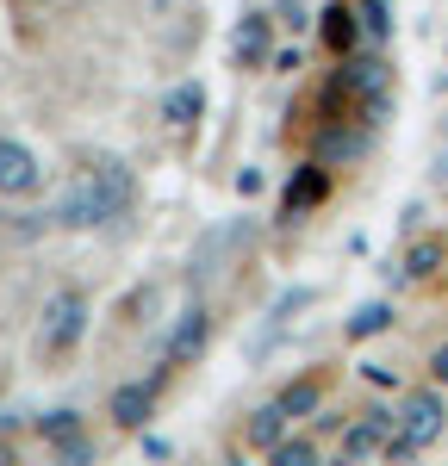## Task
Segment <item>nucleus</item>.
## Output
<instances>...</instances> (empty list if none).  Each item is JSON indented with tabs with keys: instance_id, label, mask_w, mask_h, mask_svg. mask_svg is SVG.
I'll use <instances>...</instances> for the list:
<instances>
[{
	"instance_id": "obj_1",
	"label": "nucleus",
	"mask_w": 448,
	"mask_h": 466,
	"mask_svg": "<svg viewBox=\"0 0 448 466\" xmlns=\"http://www.w3.org/2000/svg\"><path fill=\"white\" fill-rule=\"evenodd\" d=\"M131 199H137V180L125 162H87L81 175H69V187L56 193V224L63 230H100L112 218L131 212Z\"/></svg>"
},
{
	"instance_id": "obj_2",
	"label": "nucleus",
	"mask_w": 448,
	"mask_h": 466,
	"mask_svg": "<svg viewBox=\"0 0 448 466\" xmlns=\"http://www.w3.org/2000/svg\"><path fill=\"white\" fill-rule=\"evenodd\" d=\"M81 329H87V299L75 287H63L50 305H44V323H37V349L44 355H69L75 342H81Z\"/></svg>"
},
{
	"instance_id": "obj_3",
	"label": "nucleus",
	"mask_w": 448,
	"mask_h": 466,
	"mask_svg": "<svg viewBox=\"0 0 448 466\" xmlns=\"http://www.w3.org/2000/svg\"><path fill=\"white\" fill-rule=\"evenodd\" d=\"M443 423H448L443 398H436V392H417V398H405V417H399V441H411V448H430V441L443 435Z\"/></svg>"
},
{
	"instance_id": "obj_4",
	"label": "nucleus",
	"mask_w": 448,
	"mask_h": 466,
	"mask_svg": "<svg viewBox=\"0 0 448 466\" xmlns=\"http://www.w3.org/2000/svg\"><path fill=\"white\" fill-rule=\"evenodd\" d=\"M44 187V168H37V156L25 144H13V137H0V193H13V199H25Z\"/></svg>"
},
{
	"instance_id": "obj_5",
	"label": "nucleus",
	"mask_w": 448,
	"mask_h": 466,
	"mask_svg": "<svg viewBox=\"0 0 448 466\" xmlns=\"http://www.w3.org/2000/svg\"><path fill=\"white\" fill-rule=\"evenodd\" d=\"M206 329H212V318L193 305V311H181V323H175V336H168V367H181V360H193L199 349H206Z\"/></svg>"
},
{
	"instance_id": "obj_6",
	"label": "nucleus",
	"mask_w": 448,
	"mask_h": 466,
	"mask_svg": "<svg viewBox=\"0 0 448 466\" xmlns=\"http://www.w3.org/2000/svg\"><path fill=\"white\" fill-rule=\"evenodd\" d=\"M199 112H206V94H199V81H181V87H168V100H162V118L187 131V125H199Z\"/></svg>"
},
{
	"instance_id": "obj_7",
	"label": "nucleus",
	"mask_w": 448,
	"mask_h": 466,
	"mask_svg": "<svg viewBox=\"0 0 448 466\" xmlns=\"http://www.w3.org/2000/svg\"><path fill=\"white\" fill-rule=\"evenodd\" d=\"M237 63H249V69H256V63H274V50H268V19H261V13H249V19L237 25Z\"/></svg>"
},
{
	"instance_id": "obj_8",
	"label": "nucleus",
	"mask_w": 448,
	"mask_h": 466,
	"mask_svg": "<svg viewBox=\"0 0 448 466\" xmlns=\"http://www.w3.org/2000/svg\"><path fill=\"white\" fill-rule=\"evenodd\" d=\"M144 417H149V386H118V392H112V423L144 430Z\"/></svg>"
},
{
	"instance_id": "obj_9",
	"label": "nucleus",
	"mask_w": 448,
	"mask_h": 466,
	"mask_svg": "<svg viewBox=\"0 0 448 466\" xmlns=\"http://www.w3.org/2000/svg\"><path fill=\"white\" fill-rule=\"evenodd\" d=\"M386 430H392L386 417H361L355 430L342 435V461H355V454H368V448H380V441H386Z\"/></svg>"
},
{
	"instance_id": "obj_10",
	"label": "nucleus",
	"mask_w": 448,
	"mask_h": 466,
	"mask_svg": "<svg viewBox=\"0 0 448 466\" xmlns=\"http://www.w3.org/2000/svg\"><path fill=\"white\" fill-rule=\"evenodd\" d=\"M249 441H256V448H280V441H287V410H280V404L256 410V417H249Z\"/></svg>"
},
{
	"instance_id": "obj_11",
	"label": "nucleus",
	"mask_w": 448,
	"mask_h": 466,
	"mask_svg": "<svg viewBox=\"0 0 448 466\" xmlns=\"http://www.w3.org/2000/svg\"><path fill=\"white\" fill-rule=\"evenodd\" d=\"M230 237H237V230H212V237L193 249V268H187V274H193V280H212V274H219V255L230 249Z\"/></svg>"
},
{
	"instance_id": "obj_12",
	"label": "nucleus",
	"mask_w": 448,
	"mask_h": 466,
	"mask_svg": "<svg viewBox=\"0 0 448 466\" xmlns=\"http://www.w3.org/2000/svg\"><path fill=\"white\" fill-rule=\"evenodd\" d=\"M443 268V237H423V243H411V255H405V274L411 280H430Z\"/></svg>"
},
{
	"instance_id": "obj_13",
	"label": "nucleus",
	"mask_w": 448,
	"mask_h": 466,
	"mask_svg": "<svg viewBox=\"0 0 448 466\" xmlns=\"http://www.w3.org/2000/svg\"><path fill=\"white\" fill-rule=\"evenodd\" d=\"M324 44H331L336 56L355 44V13H349V6H331V13H324Z\"/></svg>"
},
{
	"instance_id": "obj_14",
	"label": "nucleus",
	"mask_w": 448,
	"mask_h": 466,
	"mask_svg": "<svg viewBox=\"0 0 448 466\" xmlns=\"http://www.w3.org/2000/svg\"><path fill=\"white\" fill-rule=\"evenodd\" d=\"M318 380H299V386H287V392H280V410H287V417H311V410H318Z\"/></svg>"
},
{
	"instance_id": "obj_15",
	"label": "nucleus",
	"mask_w": 448,
	"mask_h": 466,
	"mask_svg": "<svg viewBox=\"0 0 448 466\" xmlns=\"http://www.w3.org/2000/svg\"><path fill=\"white\" fill-rule=\"evenodd\" d=\"M386 323H392V311H386V305H361V311L349 318V336H355V342H368V336H380Z\"/></svg>"
},
{
	"instance_id": "obj_16",
	"label": "nucleus",
	"mask_w": 448,
	"mask_h": 466,
	"mask_svg": "<svg viewBox=\"0 0 448 466\" xmlns=\"http://www.w3.org/2000/svg\"><path fill=\"white\" fill-rule=\"evenodd\" d=\"M318 193H324V175H318V168H305V175H299V187H287V212H299V206H311Z\"/></svg>"
},
{
	"instance_id": "obj_17",
	"label": "nucleus",
	"mask_w": 448,
	"mask_h": 466,
	"mask_svg": "<svg viewBox=\"0 0 448 466\" xmlns=\"http://www.w3.org/2000/svg\"><path fill=\"white\" fill-rule=\"evenodd\" d=\"M274 466H318V448L311 441H280L274 448Z\"/></svg>"
},
{
	"instance_id": "obj_18",
	"label": "nucleus",
	"mask_w": 448,
	"mask_h": 466,
	"mask_svg": "<svg viewBox=\"0 0 448 466\" xmlns=\"http://www.w3.org/2000/svg\"><path fill=\"white\" fill-rule=\"evenodd\" d=\"M44 435H56V441H75V410H56V417H44Z\"/></svg>"
},
{
	"instance_id": "obj_19",
	"label": "nucleus",
	"mask_w": 448,
	"mask_h": 466,
	"mask_svg": "<svg viewBox=\"0 0 448 466\" xmlns=\"http://www.w3.org/2000/svg\"><path fill=\"white\" fill-rule=\"evenodd\" d=\"M87 454H94V448H87L81 435H75V441H63V466H87Z\"/></svg>"
},
{
	"instance_id": "obj_20",
	"label": "nucleus",
	"mask_w": 448,
	"mask_h": 466,
	"mask_svg": "<svg viewBox=\"0 0 448 466\" xmlns=\"http://www.w3.org/2000/svg\"><path fill=\"white\" fill-rule=\"evenodd\" d=\"M361 13H368L373 32H392V19H386V6H380V0H361Z\"/></svg>"
},
{
	"instance_id": "obj_21",
	"label": "nucleus",
	"mask_w": 448,
	"mask_h": 466,
	"mask_svg": "<svg viewBox=\"0 0 448 466\" xmlns=\"http://www.w3.org/2000/svg\"><path fill=\"white\" fill-rule=\"evenodd\" d=\"M430 373H436V380H443V386H448V342H443V349H436V360H430Z\"/></svg>"
}]
</instances>
